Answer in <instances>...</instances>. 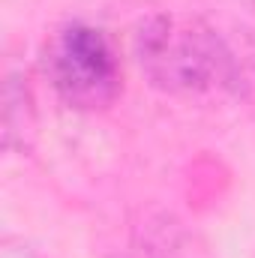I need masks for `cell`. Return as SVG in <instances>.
I'll return each instance as SVG.
<instances>
[{
	"label": "cell",
	"instance_id": "cell-2",
	"mask_svg": "<svg viewBox=\"0 0 255 258\" xmlns=\"http://www.w3.org/2000/svg\"><path fill=\"white\" fill-rule=\"evenodd\" d=\"M45 72L57 96L72 108H105L120 90V66L108 36L84 21L54 33L45 48Z\"/></svg>",
	"mask_w": 255,
	"mask_h": 258
},
{
	"label": "cell",
	"instance_id": "cell-4",
	"mask_svg": "<svg viewBox=\"0 0 255 258\" xmlns=\"http://www.w3.org/2000/svg\"><path fill=\"white\" fill-rule=\"evenodd\" d=\"M33 129H36V108H33L27 78L21 72H9L6 87H3V144L6 150L12 153L27 150Z\"/></svg>",
	"mask_w": 255,
	"mask_h": 258
},
{
	"label": "cell",
	"instance_id": "cell-1",
	"mask_svg": "<svg viewBox=\"0 0 255 258\" xmlns=\"http://www.w3.org/2000/svg\"><path fill=\"white\" fill-rule=\"evenodd\" d=\"M135 60L156 90L171 96H231L243 81L228 42L186 12L147 15L135 30Z\"/></svg>",
	"mask_w": 255,
	"mask_h": 258
},
{
	"label": "cell",
	"instance_id": "cell-3",
	"mask_svg": "<svg viewBox=\"0 0 255 258\" xmlns=\"http://www.w3.org/2000/svg\"><path fill=\"white\" fill-rule=\"evenodd\" d=\"M129 258H204V252L171 213H144L132 228Z\"/></svg>",
	"mask_w": 255,
	"mask_h": 258
}]
</instances>
